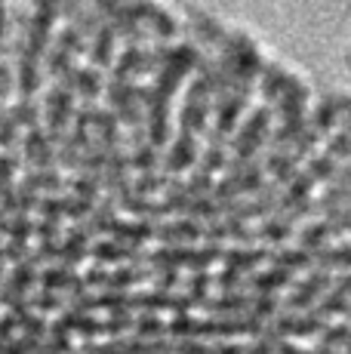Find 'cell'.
I'll list each match as a JSON object with an SVG mask.
<instances>
[{"mask_svg": "<svg viewBox=\"0 0 351 354\" xmlns=\"http://www.w3.org/2000/svg\"><path fill=\"white\" fill-rule=\"evenodd\" d=\"M200 151H204V139L176 129L173 142L167 145V151H164V160H160V173H170V176L191 173V169L198 167V160H200Z\"/></svg>", "mask_w": 351, "mask_h": 354, "instance_id": "1", "label": "cell"}, {"mask_svg": "<svg viewBox=\"0 0 351 354\" xmlns=\"http://www.w3.org/2000/svg\"><path fill=\"white\" fill-rule=\"evenodd\" d=\"M182 16H185L188 37L198 40L207 53H216L222 46V40L228 37V28L213 16V12H207L204 6H182Z\"/></svg>", "mask_w": 351, "mask_h": 354, "instance_id": "2", "label": "cell"}, {"mask_svg": "<svg viewBox=\"0 0 351 354\" xmlns=\"http://www.w3.org/2000/svg\"><path fill=\"white\" fill-rule=\"evenodd\" d=\"M22 169H35V173H46L56 167V145L50 142L44 127L25 129L22 136Z\"/></svg>", "mask_w": 351, "mask_h": 354, "instance_id": "3", "label": "cell"}, {"mask_svg": "<svg viewBox=\"0 0 351 354\" xmlns=\"http://www.w3.org/2000/svg\"><path fill=\"white\" fill-rule=\"evenodd\" d=\"M154 243H160V247H194V243H204V222L185 219V216L164 219L158 222Z\"/></svg>", "mask_w": 351, "mask_h": 354, "instance_id": "4", "label": "cell"}, {"mask_svg": "<svg viewBox=\"0 0 351 354\" xmlns=\"http://www.w3.org/2000/svg\"><path fill=\"white\" fill-rule=\"evenodd\" d=\"M117 31H114L111 22H105L102 28H99V34L90 40V53H86V62H90L93 68H99V71H111L114 68V59H117Z\"/></svg>", "mask_w": 351, "mask_h": 354, "instance_id": "5", "label": "cell"}, {"mask_svg": "<svg viewBox=\"0 0 351 354\" xmlns=\"http://www.w3.org/2000/svg\"><path fill=\"white\" fill-rule=\"evenodd\" d=\"M290 80H293V71H290V68H283L281 62H272V59H268L265 71H262L259 84H256V90H259V99L268 102V105H274V102L283 96V90L290 86Z\"/></svg>", "mask_w": 351, "mask_h": 354, "instance_id": "6", "label": "cell"}, {"mask_svg": "<svg viewBox=\"0 0 351 354\" xmlns=\"http://www.w3.org/2000/svg\"><path fill=\"white\" fill-rule=\"evenodd\" d=\"M10 114L19 127L25 129H35V127H44V102L37 99H25V96H16L10 102Z\"/></svg>", "mask_w": 351, "mask_h": 354, "instance_id": "7", "label": "cell"}, {"mask_svg": "<svg viewBox=\"0 0 351 354\" xmlns=\"http://www.w3.org/2000/svg\"><path fill=\"white\" fill-rule=\"evenodd\" d=\"M74 274H77V271L68 268V265L53 262V265H46V268L40 271V283H37V290L59 292V296H65V290H68V283H71V277H74Z\"/></svg>", "mask_w": 351, "mask_h": 354, "instance_id": "8", "label": "cell"}, {"mask_svg": "<svg viewBox=\"0 0 351 354\" xmlns=\"http://www.w3.org/2000/svg\"><path fill=\"white\" fill-rule=\"evenodd\" d=\"M136 336L142 339H160L167 336V321L158 315V311H139V321H136Z\"/></svg>", "mask_w": 351, "mask_h": 354, "instance_id": "9", "label": "cell"}, {"mask_svg": "<svg viewBox=\"0 0 351 354\" xmlns=\"http://www.w3.org/2000/svg\"><path fill=\"white\" fill-rule=\"evenodd\" d=\"M6 31H10V6L0 3V53L6 46Z\"/></svg>", "mask_w": 351, "mask_h": 354, "instance_id": "10", "label": "cell"}]
</instances>
